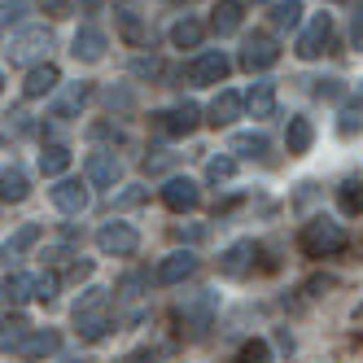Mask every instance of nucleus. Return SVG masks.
I'll return each mask as SVG.
<instances>
[{
	"mask_svg": "<svg viewBox=\"0 0 363 363\" xmlns=\"http://www.w3.org/2000/svg\"><path fill=\"white\" fill-rule=\"evenodd\" d=\"M298 245H302L306 258H333V254L346 250V228L333 223V219H324V215H320V219H306Z\"/></svg>",
	"mask_w": 363,
	"mask_h": 363,
	"instance_id": "f257e3e1",
	"label": "nucleus"
},
{
	"mask_svg": "<svg viewBox=\"0 0 363 363\" xmlns=\"http://www.w3.org/2000/svg\"><path fill=\"white\" fill-rule=\"evenodd\" d=\"M219 315V294L215 289H197V294H189L184 302H175V324H179V333H201V328H211V320Z\"/></svg>",
	"mask_w": 363,
	"mask_h": 363,
	"instance_id": "f03ea898",
	"label": "nucleus"
},
{
	"mask_svg": "<svg viewBox=\"0 0 363 363\" xmlns=\"http://www.w3.org/2000/svg\"><path fill=\"white\" fill-rule=\"evenodd\" d=\"M153 118V132H162V136H193L197 132V127L206 123L201 118V106H197V101H179V106L175 110H158V114H149Z\"/></svg>",
	"mask_w": 363,
	"mask_h": 363,
	"instance_id": "7ed1b4c3",
	"label": "nucleus"
},
{
	"mask_svg": "<svg viewBox=\"0 0 363 363\" xmlns=\"http://www.w3.org/2000/svg\"><path fill=\"white\" fill-rule=\"evenodd\" d=\"M48 48H53V31L48 27H18L5 53H9L13 66H27V62H40Z\"/></svg>",
	"mask_w": 363,
	"mask_h": 363,
	"instance_id": "20e7f679",
	"label": "nucleus"
},
{
	"mask_svg": "<svg viewBox=\"0 0 363 363\" xmlns=\"http://www.w3.org/2000/svg\"><path fill=\"white\" fill-rule=\"evenodd\" d=\"M96 250H101V254H110V258H132V254L140 250V232H136L132 223L110 219V223H101V228H96Z\"/></svg>",
	"mask_w": 363,
	"mask_h": 363,
	"instance_id": "39448f33",
	"label": "nucleus"
},
{
	"mask_svg": "<svg viewBox=\"0 0 363 363\" xmlns=\"http://www.w3.org/2000/svg\"><path fill=\"white\" fill-rule=\"evenodd\" d=\"M258 254H263V245H258L254 237H241V241H232L223 254H219V276L228 280H245L258 263Z\"/></svg>",
	"mask_w": 363,
	"mask_h": 363,
	"instance_id": "423d86ee",
	"label": "nucleus"
},
{
	"mask_svg": "<svg viewBox=\"0 0 363 363\" xmlns=\"http://www.w3.org/2000/svg\"><path fill=\"white\" fill-rule=\"evenodd\" d=\"M328 48H333V18L328 13H315V18L306 22V31L294 40V53L302 62H315L320 53H328Z\"/></svg>",
	"mask_w": 363,
	"mask_h": 363,
	"instance_id": "0eeeda50",
	"label": "nucleus"
},
{
	"mask_svg": "<svg viewBox=\"0 0 363 363\" xmlns=\"http://www.w3.org/2000/svg\"><path fill=\"white\" fill-rule=\"evenodd\" d=\"M237 62H241V70H250V74H263V70H272V66L280 62V48H276L272 35H245Z\"/></svg>",
	"mask_w": 363,
	"mask_h": 363,
	"instance_id": "6e6552de",
	"label": "nucleus"
},
{
	"mask_svg": "<svg viewBox=\"0 0 363 363\" xmlns=\"http://www.w3.org/2000/svg\"><path fill=\"white\" fill-rule=\"evenodd\" d=\"M162 206H167V211H175V215L197 211V206H201V184H197V179H189V175H171L167 184H162Z\"/></svg>",
	"mask_w": 363,
	"mask_h": 363,
	"instance_id": "1a4fd4ad",
	"label": "nucleus"
},
{
	"mask_svg": "<svg viewBox=\"0 0 363 363\" xmlns=\"http://www.w3.org/2000/svg\"><path fill=\"white\" fill-rule=\"evenodd\" d=\"M197 254L193 250H171L158 267H153V284H184V280H193L197 276Z\"/></svg>",
	"mask_w": 363,
	"mask_h": 363,
	"instance_id": "9d476101",
	"label": "nucleus"
},
{
	"mask_svg": "<svg viewBox=\"0 0 363 363\" xmlns=\"http://www.w3.org/2000/svg\"><path fill=\"white\" fill-rule=\"evenodd\" d=\"M106 31L101 27H92V22H84L79 31H74V40H70V57L74 62H84V66H96L101 57H106Z\"/></svg>",
	"mask_w": 363,
	"mask_h": 363,
	"instance_id": "9b49d317",
	"label": "nucleus"
},
{
	"mask_svg": "<svg viewBox=\"0 0 363 363\" xmlns=\"http://www.w3.org/2000/svg\"><path fill=\"white\" fill-rule=\"evenodd\" d=\"M228 70H232V62H228L223 48H206V53L193 57L189 79H193V84H223V79H228Z\"/></svg>",
	"mask_w": 363,
	"mask_h": 363,
	"instance_id": "f8f14e48",
	"label": "nucleus"
},
{
	"mask_svg": "<svg viewBox=\"0 0 363 363\" xmlns=\"http://www.w3.org/2000/svg\"><path fill=\"white\" fill-rule=\"evenodd\" d=\"M118 179H123L118 153H114V149H96L92 158H88V184H92V189H114Z\"/></svg>",
	"mask_w": 363,
	"mask_h": 363,
	"instance_id": "ddd939ff",
	"label": "nucleus"
},
{
	"mask_svg": "<svg viewBox=\"0 0 363 363\" xmlns=\"http://www.w3.org/2000/svg\"><path fill=\"white\" fill-rule=\"evenodd\" d=\"M57 84H62V70H57L53 62H40V66L27 70V79H22V96H27V101H40V96H48V92H57Z\"/></svg>",
	"mask_w": 363,
	"mask_h": 363,
	"instance_id": "4468645a",
	"label": "nucleus"
},
{
	"mask_svg": "<svg viewBox=\"0 0 363 363\" xmlns=\"http://www.w3.org/2000/svg\"><path fill=\"white\" fill-rule=\"evenodd\" d=\"M241 110H245V96L232 92V88H219V96L211 101V110H206V123L211 127H232L241 118Z\"/></svg>",
	"mask_w": 363,
	"mask_h": 363,
	"instance_id": "2eb2a0df",
	"label": "nucleus"
},
{
	"mask_svg": "<svg viewBox=\"0 0 363 363\" xmlns=\"http://www.w3.org/2000/svg\"><path fill=\"white\" fill-rule=\"evenodd\" d=\"M53 206L62 215H84L88 211V184L84 179H57L53 184Z\"/></svg>",
	"mask_w": 363,
	"mask_h": 363,
	"instance_id": "dca6fc26",
	"label": "nucleus"
},
{
	"mask_svg": "<svg viewBox=\"0 0 363 363\" xmlns=\"http://www.w3.org/2000/svg\"><path fill=\"white\" fill-rule=\"evenodd\" d=\"M57 350H62L57 328H31L27 337H22V346H18L13 354H22V359H48V354H57Z\"/></svg>",
	"mask_w": 363,
	"mask_h": 363,
	"instance_id": "f3484780",
	"label": "nucleus"
},
{
	"mask_svg": "<svg viewBox=\"0 0 363 363\" xmlns=\"http://www.w3.org/2000/svg\"><path fill=\"white\" fill-rule=\"evenodd\" d=\"M245 22V5L241 0H219V5L211 9V31L215 35H237Z\"/></svg>",
	"mask_w": 363,
	"mask_h": 363,
	"instance_id": "a211bd4d",
	"label": "nucleus"
},
{
	"mask_svg": "<svg viewBox=\"0 0 363 363\" xmlns=\"http://www.w3.org/2000/svg\"><path fill=\"white\" fill-rule=\"evenodd\" d=\"M228 153H237V158H272V140H267V132H232V140H228Z\"/></svg>",
	"mask_w": 363,
	"mask_h": 363,
	"instance_id": "6ab92c4d",
	"label": "nucleus"
},
{
	"mask_svg": "<svg viewBox=\"0 0 363 363\" xmlns=\"http://www.w3.org/2000/svg\"><path fill=\"white\" fill-rule=\"evenodd\" d=\"M311 145H315V123H311L306 114H289V127H284V149L294 153H306Z\"/></svg>",
	"mask_w": 363,
	"mask_h": 363,
	"instance_id": "aec40b11",
	"label": "nucleus"
},
{
	"mask_svg": "<svg viewBox=\"0 0 363 363\" xmlns=\"http://www.w3.org/2000/svg\"><path fill=\"white\" fill-rule=\"evenodd\" d=\"M27 193H31L27 171L9 162L5 171H0V201H5V206H18V201H27Z\"/></svg>",
	"mask_w": 363,
	"mask_h": 363,
	"instance_id": "412c9836",
	"label": "nucleus"
},
{
	"mask_svg": "<svg viewBox=\"0 0 363 363\" xmlns=\"http://www.w3.org/2000/svg\"><path fill=\"white\" fill-rule=\"evenodd\" d=\"M88 101H92V88H88V84H66L62 96L53 101V118H74V114L88 106Z\"/></svg>",
	"mask_w": 363,
	"mask_h": 363,
	"instance_id": "4be33fe9",
	"label": "nucleus"
},
{
	"mask_svg": "<svg viewBox=\"0 0 363 363\" xmlns=\"http://www.w3.org/2000/svg\"><path fill=\"white\" fill-rule=\"evenodd\" d=\"M245 110H250V118H272V114H276V84L258 79V84L245 92Z\"/></svg>",
	"mask_w": 363,
	"mask_h": 363,
	"instance_id": "5701e85b",
	"label": "nucleus"
},
{
	"mask_svg": "<svg viewBox=\"0 0 363 363\" xmlns=\"http://www.w3.org/2000/svg\"><path fill=\"white\" fill-rule=\"evenodd\" d=\"M337 211H342L346 219H359L363 215V179L359 175H350V179L337 184Z\"/></svg>",
	"mask_w": 363,
	"mask_h": 363,
	"instance_id": "b1692460",
	"label": "nucleus"
},
{
	"mask_svg": "<svg viewBox=\"0 0 363 363\" xmlns=\"http://www.w3.org/2000/svg\"><path fill=\"white\" fill-rule=\"evenodd\" d=\"M40 237H44V223H22L13 237L5 241V263L9 258H22V254H31L35 245H40Z\"/></svg>",
	"mask_w": 363,
	"mask_h": 363,
	"instance_id": "393cba45",
	"label": "nucleus"
},
{
	"mask_svg": "<svg viewBox=\"0 0 363 363\" xmlns=\"http://www.w3.org/2000/svg\"><path fill=\"white\" fill-rule=\"evenodd\" d=\"M74 324H79V337H84V342H101V337H110V328H114L110 306L88 311V315H74Z\"/></svg>",
	"mask_w": 363,
	"mask_h": 363,
	"instance_id": "a878e982",
	"label": "nucleus"
},
{
	"mask_svg": "<svg viewBox=\"0 0 363 363\" xmlns=\"http://www.w3.org/2000/svg\"><path fill=\"white\" fill-rule=\"evenodd\" d=\"M201 40H206V22H197L189 13L171 27V48H201Z\"/></svg>",
	"mask_w": 363,
	"mask_h": 363,
	"instance_id": "bb28decb",
	"label": "nucleus"
},
{
	"mask_svg": "<svg viewBox=\"0 0 363 363\" xmlns=\"http://www.w3.org/2000/svg\"><path fill=\"white\" fill-rule=\"evenodd\" d=\"M302 0H280V5H272V31H298L302 27Z\"/></svg>",
	"mask_w": 363,
	"mask_h": 363,
	"instance_id": "cd10ccee",
	"label": "nucleus"
},
{
	"mask_svg": "<svg viewBox=\"0 0 363 363\" xmlns=\"http://www.w3.org/2000/svg\"><path fill=\"white\" fill-rule=\"evenodd\" d=\"M118 31H123L127 44H145V22H140L132 0H118Z\"/></svg>",
	"mask_w": 363,
	"mask_h": 363,
	"instance_id": "c85d7f7f",
	"label": "nucleus"
},
{
	"mask_svg": "<svg viewBox=\"0 0 363 363\" xmlns=\"http://www.w3.org/2000/svg\"><path fill=\"white\" fill-rule=\"evenodd\" d=\"M66 167H70V149H66V145H44V153H40V171L53 175V179H62Z\"/></svg>",
	"mask_w": 363,
	"mask_h": 363,
	"instance_id": "c756f323",
	"label": "nucleus"
},
{
	"mask_svg": "<svg viewBox=\"0 0 363 363\" xmlns=\"http://www.w3.org/2000/svg\"><path fill=\"white\" fill-rule=\"evenodd\" d=\"M27 298H35V280H31V276H22V272L5 276V306H22Z\"/></svg>",
	"mask_w": 363,
	"mask_h": 363,
	"instance_id": "7c9ffc66",
	"label": "nucleus"
},
{
	"mask_svg": "<svg viewBox=\"0 0 363 363\" xmlns=\"http://www.w3.org/2000/svg\"><path fill=\"white\" fill-rule=\"evenodd\" d=\"M232 175H237V158H232V153H215V158L206 162V184H228Z\"/></svg>",
	"mask_w": 363,
	"mask_h": 363,
	"instance_id": "2f4dec72",
	"label": "nucleus"
},
{
	"mask_svg": "<svg viewBox=\"0 0 363 363\" xmlns=\"http://www.w3.org/2000/svg\"><path fill=\"white\" fill-rule=\"evenodd\" d=\"M237 363H276V350L263 342V337H250V342L237 350Z\"/></svg>",
	"mask_w": 363,
	"mask_h": 363,
	"instance_id": "473e14b6",
	"label": "nucleus"
},
{
	"mask_svg": "<svg viewBox=\"0 0 363 363\" xmlns=\"http://www.w3.org/2000/svg\"><path fill=\"white\" fill-rule=\"evenodd\" d=\"M337 132H342V136H354V132H363V101H350V106H342V118H337Z\"/></svg>",
	"mask_w": 363,
	"mask_h": 363,
	"instance_id": "72a5a7b5",
	"label": "nucleus"
},
{
	"mask_svg": "<svg viewBox=\"0 0 363 363\" xmlns=\"http://www.w3.org/2000/svg\"><path fill=\"white\" fill-rule=\"evenodd\" d=\"M101 306H110V294L92 284V289H84V298L74 302V315H88V311H101Z\"/></svg>",
	"mask_w": 363,
	"mask_h": 363,
	"instance_id": "f704fd0d",
	"label": "nucleus"
},
{
	"mask_svg": "<svg viewBox=\"0 0 363 363\" xmlns=\"http://www.w3.org/2000/svg\"><path fill=\"white\" fill-rule=\"evenodd\" d=\"M27 9H31V0H5V9H0V22H5V31H9V27H22Z\"/></svg>",
	"mask_w": 363,
	"mask_h": 363,
	"instance_id": "c9c22d12",
	"label": "nucleus"
},
{
	"mask_svg": "<svg viewBox=\"0 0 363 363\" xmlns=\"http://www.w3.org/2000/svg\"><path fill=\"white\" fill-rule=\"evenodd\" d=\"M145 201H149V189H145V184H132V189H123V193L114 197L118 211H136V206H145Z\"/></svg>",
	"mask_w": 363,
	"mask_h": 363,
	"instance_id": "e433bc0d",
	"label": "nucleus"
},
{
	"mask_svg": "<svg viewBox=\"0 0 363 363\" xmlns=\"http://www.w3.org/2000/svg\"><path fill=\"white\" fill-rule=\"evenodd\" d=\"M101 101H106L110 110H132L136 106V92L132 88H106V92H101Z\"/></svg>",
	"mask_w": 363,
	"mask_h": 363,
	"instance_id": "4c0bfd02",
	"label": "nucleus"
},
{
	"mask_svg": "<svg viewBox=\"0 0 363 363\" xmlns=\"http://www.w3.org/2000/svg\"><path fill=\"white\" fill-rule=\"evenodd\" d=\"M57 289H62V276H57V272L35 276V298H40V302H53V298H57Z\"/></svg>",
	"mask_w": 363,
	"mask_h": 363,
	"instance_id": "58836bf2",
	"label": "nucleus"
},
{
	"mask_svg": "<svg viewBox=\"0 0 363 363\" xmlns=\"http://www.w3.org/2000/svg\"><path fill=\"white\" fill-rule=\"evenodd\" d=\"M27 132H31V114L27 110H9L5 114V140L9 136H27Z\"/></svg>",
	"mask_w": 363,
	"mask_h": 363,
	"instance_id": "ea45409f",
	"label": "nucleus"
},
{
	"mask_svg": "<svg viewBox=\"0 0 363 363\" xmlns=\"http://www.w3.org/2000/svg\"><path fill=\"white\" fill-rule=\"evenodd\" d=\"M171 167H175V153H167V149H153V153H145V171H149V175L171 171Z\"/></svg>",
	"mask_w": 363,
	"mask_h": 363,
	"instance_id": "a19ab883",
	"label": "nucleus"
},
{
	"mask_svg": "<svg viewBox=\"0 0 363 363\" xmlns=\"http://www.w3.org/2000/svg\"><path fill=\"white\" fill-rule=\"evenodd\" d=\"M132 74H136V79H158V74H162V62H158V57H136V62H132Z\"/></svg>",
	"mask_w": 363,
	"mask_h": 363,
	"instance_id": "79ce46f5",
	"label": "nucleus"
},
{
	"mask_svg": "<svg viewBox=\"0 0 363 363\" xmlns=\"http://www.w3.org/2000/svg\"><path fill=\"white\" fill-rule=\"evenodd\" d=\"M88 136H92V140H114V145H118V140H123V127H118V123H92Z\"/></svg>",
	"mask_w": 363,
	"mask_h": 363,
	"instance_id": "37998d69",
	"label": "nucleus"
},
{
	"mask_svg": "<svg viewBox=\"0 0 363 363\" xmlns=\"http://www.w3.org/2000/svg\"><path fill=\"white\" fill-rule=\"evenodd\" d=\"M88 276H92V258H74V263L66 267V280H74V284L88 280Z\"/></svg>",
	"mask_w": 363,
	"mask_h": 363,
	"instance_id": "c03bdc74",
	"label": "nucleus"
},
{
	"mask_svg": "<svg viewBox=\"0 0 363 363\" xmlns=\"http://www.w3.org/2000/svg\"><path fill=\"white\" fill-rule=\"evenodd\" d=\"M350 44H354L359 53H363V5L350 13Z\"/></svg>",
	"mask_w": 363,
	"mask_h": 363,
	"instance_id": "a18cd8bd",
	"label": "nucleus"
},
{
	"mask_svg": "<svg viewBox=\"0 0 363 363\" xmlns=\"http://www.w3.org/2000/svg\"><path fill=\"white\" fill-rule=\"evenodd\" d=\"M70 5H74V0H40V9H44L48 18H66Z\"/></svg>",
	"mask_w": 363,
	"mask_h": 363,
	"instance_id": "49530a36",
	"label": "nucleus"
},
{
	"mask_svg": "<svg viewBox=\"0 0 363 363\" xmlns=\"http://www.w3.org/2000/svg\"><path fill=\"white\" fill-rule=\"evenodd\" d=\"M311 92H315V96H342V79H315V88H311Z\"/></svg>",
	"mask_w": 363,
	"mask_h": 363,
	"instance_id": "de8ad7c7",
	"label": "nucleus"
},
{
	"mask_svg": "<svg viewBox=\"0 0 363 363\" xmlns=\"http://www.w3.org/2000/svg\"><path fill=\"white\" fill-rule=\"evenodd\" d=\"M123 298H136V289H145V276H123Z\"/></svg>",
	"mask_w": 363,
	"mask_h": 363,
	"instance_id": "09e8293b",
	"label": "nucleus"
},
{
	"mask_svg": "<svg viewBox=\"0 0 363 363\" xmlns=\"http://www.w3.org/2000/svg\"><path fill=\"white\" fill-rule=\"evenodd\" d=\"M276 346H280L284 354H294V333H289V328H280V333H276Z\"/></svg>",
	"mask_w": 363,
	"mask_h": 363,
	"instance_id": "8fccbe9b",
	"label": "nucleus"
},
{
	"mask_svg": "<svg viewBox=\"0 0 363 363\" xmlns=\"http://www.w3.org/2000/svg\"><path fill=\"white\" fill-rule=\"evenodd\" d=\"M201 237H206V228H197V223L193 228H179V241H201Z\"/></svg>",
	"mask_w": 363,
	"mask_h": 363,
	"instance_id": "3c124183",
	"label": "nucleus"
},
{
	"mask_svg": "<svg viewBox=\"0 0 363 363\" xmlns=\"http://www.w3.org/2000/svg\"><path fill=\"white\" fill-rule=\"evenodd\" d=\"M79 5H84V13H101V9H106V0H79Z\"/></svg>",
	"mask_w": 363,
	"mask_h": 363,
	"instance_id": "603ef678",
	"label": "nucleus"
},
{
	"mask_svg": "<svg viewBox=\"0 0 363 363\" xmlns=\"http://www.w3.org/2000/svg\"><path fill=\"white\" fill-rule=\"evenodd\" d=\"M74 363H79V359H74Z\"/></svg>",
	"mask_w": 363,
	"mask_h": 363,
	"instance_id": "864d4df0",
	"label": "nucleus"
}]
</instances>
